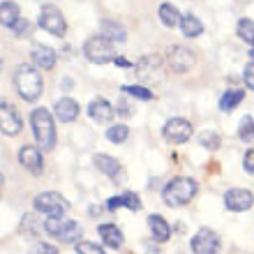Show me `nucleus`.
Returning <instances> with one entry per match:
<instances>
[{"label": "nucleus", "mask_w": 254, "mask_h": 254, "mask_svg": "<svg viewBox=\"0 0 254 254\" xmlns=\"http://www.w3.org/2000/svg\"><path fill=\"white\" fill-rule=\"evenodd\" d=\"M196 192H199V183L194 181V178L178 176V178H171V181L164 185V190H162V201H164L169 208H183L196 196Z\"/></svg>", "instance_id": "obj_1"}, {"label": "nucleus", "mask_w": 254, "mask_h": 254, "mask_svg": "<svg viewBox=\"0 0 254 254\" xmlns=\"http://www.w3.org/2000/svg\"><path fill=\"white\" fill-rule=\"evenodd\" d=\"M14 88L21 100L35 102L42 95V74L33 65H19L14 72Z\"/></svg>", "instance_id": "obj_2"}, {"label": "nucleus", "mask_w": 254, "mask_h": 254, "mask_svg": "<svg viewBox=\"0 0 254 254\" xmlns=\"http://www.w3.org/2000/svg\"><path fill=\"white\" fill-rule=\"evenodd\" d=\"M30 125H33L35 141L40 143V148L51 150L56 146V127H54V116L47 109H33L30 114Z\"/></svg>", "instance_id": "obj_3"}, {"label": "nucleus", "mask_w": 254, "mask_h": 254, "mask_svg": "<svg viewBox=\"0 0 254 254\" xmlns=\"http://www.w3.org/2000/svg\"><path fill=\"white\" fill-rule=\"evenodd\" d=\"M44 231H47L51 238H58L61 243H79V238L83 236V229H81L79 222L69 220V217H47L44 220Z\"/></svg>", "instance_id": "obj_4"}, {"label": "nucleus", "mask_w": 254, "mask_h": 254, "mask_svg": "<svg viewBox=\"0 0 254 254\" xmlns=\"http://www.w3.org/2000/svg\"><path fill=\"white\" fill-rule=\"evenodd\" d=\"M83 56H86L90 63H95V65H104V63L116 61L114 42H109L107 37H102V35H93V37H88L86 44H83Z\"/></svg>", "instance_id": "obj_5"}, {"label": "nucleus", "mask_w": 254, "mask_h": 254, "mask_svg": "<svg viewBox=\"0 0 254 254\" xmlns=\"http://www.w3.org/2000/svg\"><path fill=\"white\" fill-rule=\"evenodd\" d=\"M33 206L37 213L47 215V217H63V215L69 210L67 199L58 192H40L33 199Z\"/></svg>", "instance_id": "obj_6"}, {"label": "nucleus", "mask_w": 254, "mask_h": 254, "mask_svg": "<svg viewBox=\"0 0 254 254\" xmlns=\"http://www.w3.org/2000/svg\"><path fill=\"white\" fill-rule=\"evenodd\" d=\"M134 69H136V76L143 83H160L164 79V63L157 54H146L143 58H139Z\"/></svg>", "instance_id": "obj_7"}, {"label": "nucleus", "mask_w": 254, "mask_h": 254, "mask_svg": "<svg viewBox=\"0 0 254 254\" xmlns=\"http://www.w3.org/2000/svg\"><path fill=\"white\" fill-rule=\"evenodd\" d=\"M40 28H44L49 35H54V37H63L67 33V21L63 16V12L58 7L54 5H44L40 9Z\"/></svg>", "instance_id": "obj_8"}, {"label": "nucleus", "mask_w": 254, "mask_h": 254, "mask_svg": "<svg viewBox=\"0 0 254 254\" xmlns=\"http://www.w3.org/2000/svg\"><path fill=\"white\" fill-rule=\"evenodd\" d=\"M190 248L194 254H217L220 252V238L215 231L203 227L194 234V238L190 241Z\"/></svg>", "instance_id": "obj_9"}, {"label": "nucleus", "mask_w": 254, "mask_h": 254, "mask_svg": "<svg viewBox=\"0 0 254 254\" xmlns=\"http://www.w3.org/2000/svg\"><path fill=\"white\" fill-rule=\"evenodd\" d=\"M167 63L176 74H185L194 67V54L190 49L181 47V44H174V47H169V51H167Z\"/></svg>", "instance_id": "obj_10"}, {"label": "nucleus", "mask_w": 254, "mask_h": 254, "mask_svg": "<svg viewBox=\"0 0 254 254\" xmlns=\"http://www.w3.org/2000/svg\"><path fill=\"white\" fill-rule=\"evenodd\" d=\"M162 132H164V139L171 143H185L192 136V123L185 118H169Z\"/></svg>", "instance_id": "obj_11"}, {"label": "nucleus", "mask_w": 254, "mask_h": 254, "mask_svg": "<svg viewBox=\"0 0 254 254\" xmlns=\"http://www.w3.org/2000/svg\"><path fill=\"white\" fill-rule=\"evenodd\" d=\"M254 206V194L250 190L243 188H234L224 192V208L227 210H234V213H243V210H250Z\"/></svg>", "instance_id": "obj_12"}, {"label": "nucleus", "mask_w": 254, "mask_h": 254, "mask_svg": "<svg viewBox=\"0 0 254 254\" xmlns=\"http://www.w3.org/2000/svg\"><path fill=\"white\" fill-rule=\"evenodd\" d=\"M0 123H2V134L5 136H16L21 132V127H23L19 111L12 104H7V102L0 104Z\"/></svg>", "instance_id": "obj_13"}, {"label": "nucleus", "mask_w": 254, "mask_h": 254, "mask_svg": "<svg viewBox=\"0 0 254 254\" xmlns=\"http://www.w3.org/2000/svg\"><path fill=\"white\" fill-rule=\"evenodd\" d=\"M19 164L30 174H42V169H44L42 150L37 146H23L19 150Z\"/></svg>", "instance_id": "obj_14"}, {"label": "nucleus", "mask_w": 254, "mask_h": 254, "mask_svg": "<svg viewBox=\"0 0 254 254\" xmlns=\"http://www.w3.org/2000/svg\"><path fill=\"white\" fill-rule=\"evenodd\" d=\"M114 114H116V109L111 107V104H109L104 97H97V100H93L90 104H88V116H90L95 123L107 125V123H111Z\"/></svg>", "instance_id": "obj_15"}, {"label": "nucleus", "mask_w": 254, "mask_h": 254, "mask_svg": "<svg viewBox=\"0 0 254 254\" xmlns=\"http://www.w3.org/2000/svg\"><path fill=\"white\" fill-rule=\"evenodd\" d=\"M30 58H33L35 67L44 69V72L56 67V51L51 47H44V44H35L33 51H30Z\"/></svg>", "instance_id": "obj_16"}, {"label": "nucleus", "mask_w": 254, "mask_h": 254, "mask_svg": "<svg viewBox=\"0 0 254 254\" xmlns=\"http://www.w3.org/2000/svg\"><path fill=\"white\" fill-rule=\"evenodd\" d=\"M79 104L72 100V97H63L54 104V116L58 118L61 123H72L76 121V116H79Z\"/></svg>", "instance_id": "obj_17"}, {"label": "nucleus", "mask_w": 254, "mask_h": 254, "mask_svg": "<svg viewBox=\"0 0 254 254\" xmlns=\"http://www.w3.org/2000/svg\"><path fill=\"white\" fill-rule=\"evenodd\" d=\"M100 35L107 37L109 42H125L127 40V30L118 21H111V19L100 21Z\"/></svg>", "instance_id": "obj_18"}, {"label": "nucleus", "mask_w": 254, "mask_h": 254, "mask_svg": "<svg viewBox=\"0 0 254 254\" xmlns=\"http://www.w3.org/2000/svg\"><path fill=\"white\" fill-rule=\"evenodd\" d=\"M97 234H100L102 243H104L107 248L118 250L123 245V231L116 227V224H100V227H97Z\"/></svg>", "instance_id": "obj_19"}, {"label": "nucleus", "mask_w": 254, "mask_h": 254, "mask_svg": "<svg viewBox=\"0 0 254 254\" xmlns=\"http://www.w3.org/2000/svg\"><path fill=\"white\" fill-rule=\"evenodd\" d=\"M148 229H150V234L157 243H167L169 236H171V227L167 224V220L162 217V215H150L148 217Z\"/></svg>", "instance_id": "obj_20"}, {"label": "nucleus", "mask_w": 254, "mask_h": 254, "mask_svg": "<svg viewBox=\"0 0 254 254\" xmlns=\"http://www.w3.org/2000/svg\"><path fill=\"white\" fill-rule=\"evenodd\" d=\"M157 16L167 28H181L183 14L178 12V7L171 5V2H162L160 9H157Z\"/></svg>", "instance_id": "obj_21"}, {"label": "nucleus", "mask_w": 254, "mask_h": 254, "mask_svg": "<svg viewBox=\"0 0 254 254\" xmlns=\"http://www.w3.org/2000/svg\"><path fill=\"white\" fill-rule=\"evenodd\" d=\"M95 167L100 169L102 174H107L109 178H118V174L123 171L121 162L111 155H95Z\"/></svg>", "instance_id": "obj_22"}, {"label": "nucleus", "mask_w": 254, "mask_h": 254, "mask_svg": "<svg viewBox=\"0 0 254 254\" xmlns=\"http://www.w3.org/2000/svg\"><path fill=\"white\" fill-rule=\"evenodd\" d=\"M181 30L185 37H199L201 33H203V23L199 21V16H194L192 12L190 14H183V21H181Z\"/></svg>", "instance_id": "obj_23"}, {"label": "nucleus", "mask_w": 254, "mask_h": 254, "mask_svg": "<svg viewBox=\"0 0 254 254\" xmlns=\"http://www.w3.org/2000/svg\"><path fill=\"white\" fill-rule=\"evenodd\" d=\"M243 97H245V93H243V90H238V88H234V90H227V93L220 97V109L229 114V111H234V109L241 104Z\"/></svg>", "instance_id": "obj_24"}, {"label": "nucleus", "mask_w": 254, "mask_h": 254, "mask_svg": "<svg viewBox=\"0 0 254 254\" xmlns=\"http://www.w3.org/2000/svg\"><path fill=\"white\" fill-rule=\"evenodd\" d=\"M0 14H2V26L9 28L12 30V26L16 23V21L21 19L19 16V7L14 5L12 0H2V7H0Z\"/></svg>", "instance_id": "obj_25"}, {"label": "nucleus", "mask_w": 254, "mask_h": 254, "mask_svg": "<svg viewBox=\"0 0 254 254\" xmlns=\"http://www.w3.org/2000/svg\"><path fill=\"white\" fill-rule=\"evenodd\" d=\"M236 35H238L243 42H248L250 47H254V21L252 19H241L238 21V26H236Z\"/></svg>", "instance_id": "obj_26"}, {"label": "nucleus", "mask_w": 254, "mask_h": 254, "mask_svg": "<svg viewBox=\"0 0 254 254\" xmlns=\"http://www.w3.org/2000/svg\"><path fill=\"white\" fill-rule=\"evenodd\" d=\"M238 139L243 143H252L254 141V118L252 116H243L241 125H238Z\"/></svg>", "instance_id": "obj_27"}, {"label": "nucleus", "mask_w": 254, "mask_h": 254, "mask_svg": "<svg viewBox=\"0 0 254 254\" xmlns=\"http://www.w3.org/2000/svg\"><path fill=\"white\" fill-rule=\"evenodd\" d=\"M127 136H129V127L123 125V123L107 127V139L111 141V143H125Z\"/></svg>", "instance_id": "obj_28"}, {"label": "nucleus", "mask_w": 254, "mask_h": 254, "mask_svg": "<svg viewBox=\"0 0 254 254\" xmlns=\"http://www.w3.org/2000/svg\"><path fill=\"white\" fill-rule=\"evenodd\" d=\"M121 90L127 95H132V97H139V100H153L155 97L153 90H148V88H143V86H123Z\"/></svg>", "instance_id": "obj_29"}, {"label": "nucleus", "mask_w": 254, "mask_h": 254, "mask_svg": "<svg viewBox=\"0 0 254 254\" xmlns=\"http://www.w3.org/2000/svg\"><path fill=\"white\" fill-rule=\"evenodd\" d=\"M199 143L203 148H210V150H217L220 148V134L217 132H203L199 136Z\"/></svg>", "instance_id": "obj_30"}, {"label": "nucleus", "mask_w": 254, "mask_h": 254, "mask_svg": "<svg viewBox=\"0 0 254 254\" xmlns=\"http://www.w3.org/2000/svg\"><path fill=\"white\" fill-rule=\"evenodd\" d=\"M76 254H107V252H104L97 243L81 241V243H76Z\"/></svg>", "instance_id": "obj_31"}, {"label": "nucleus", "mask_w": 254, "mask_h": 254, "mask_svg": "<svg viewBox=\"0 0 254 254\" xmlns=\"http://www.w3.org/2000/svg\"><path fill=\"white\" fill-rule=\"evenodd\" d=\"M30 254H58V248H56V245H51V243L40 241V243H35V245H33Z\"/></svg>", "instance_id": "obj_32"}, {"label": "nucleus", "mask_w": 254, "mask_h": 254, "mask_svg": "<svg viewBox=\"0 0 254 254\" xmlns=\"http://www.w3.org/2000/svg\"><path fill=\"white\" fill-rule=\"evenodd\" d=\"M123 199H125V208H129V210H141V199L134 192H125Z\"/></svg>", "instance_id": "obj_33"}, {"label": "nucleus", "mask_w": 254, "mask_h": 254, "mask_svg": "<svg viewBox=\"0 0 254 254\" xmlns=\"http://www.w3.org/2000/svg\"><path fill=\"white\" fill-rule=\"evenodd\" d=\"M12 33L16 35V37H26L28 33H30V23H28L26 19H19L16 23L12 26Z\"/></svg>", "instance_id": "obj_34"}, {"label": "nucleus", "mask_w": 254, "mask_h": 254, "mask_svg": "<svg viewBox=\"0 0 254 254\" xmlns=\"http://www.w3.org/2000/svg\"><path fill=\"white\" fill-rule=\"evenodd\" d=\"M243 79H245V86H248L250 90H254V61H250L248 65H245V69H243Z\"/></svg>", "instance_id": "obj_35"}, {"label": "nucleus", "mask_w": 254, "mask_h": 254, "mask_svg": "<svg viewBox=\"0 0 254 254\" xmlns=\"http://www.w3.org/2000/svg\"><path fill=\"white\" fill-rule=\"evenodd\" d=\"M243 169L254 176V148H250L248 153H245V157H243Z\"/></svg>", "instance_id": "obj_36"}, {"label": "nucleus", "mask_w": 254, "mask_h": 254, "mask_svg": "<svg viewBox=\"0 0 254 254\" xmlns=\"http://www.w3.org/2000/svg\"><path fill=\"white\" fill-rule=\"evenodd\" d=\"M123 206H125L123 194H121V196H111V199L107 201V208H109V210H116V208H123Z\"/></svg>", "instance_id": "obj_37"}, {"label": "nucleus", "mask_w": 254, "mask_h": 254, "mask_svg": "<svg viewBox=\"0 0 254 254\" xmlns=\"http://www.w3.org/2000/svg\"><path fill=\"white\" fill-rule=\"evenodd\" d=\"M116 65H121V67H129V61H125V58H116Z\"/></svg>", "instance_id": "obj_38"}, {"label": "nucleus", "mask_w": 254, "mask_h": 254, "mask_svg": "<svg viewBox=\"0 0 254 254\" xmlns=\"http://www.w3.org/2000/svg\"><path fill=\"white\" fill-rule=\"evenodd\" d=\"M118 107H121V109H118V111H121V114H129V107H127L125 102H123V104H118Z\"/></svg>", "instance_id": "obj_39"}, {"label": "nucleus", "mask_w": 254, "mask_h": 254, "mask_svg": "<svg viewBox=\"0 0 254 254\" xmlns=\"http://www.w3.org/2000/svg\"><path fill=\"white\" fill-rule=\"evenodd\" d=\"M250 58H252V61H254V47H252V51H250Z\"/></svg>", "instance_id": "obj_40"}]
</instances>
